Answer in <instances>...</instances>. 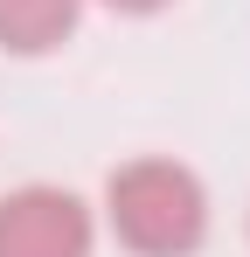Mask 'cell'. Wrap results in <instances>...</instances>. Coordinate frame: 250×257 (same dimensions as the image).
I'll use <instances>...</instances> for the list:
<instances>
[{"label":"cell","instance_id":"6da1fadb","mask_svg":"<svg viewBox=\"0 0 250 257\" xmlns=\"http://www.w3.org/2000/svg\"><path fill=\"white\" fill-rule=\"evenodd\" d=\"M104 222L132 257H195L208 243V188L181 160H125L104 181Z\"/></svg>","mask_w":250,"mask_h":257},{"label":"cell","instance_id":"7a4b0ae2","mask_svg":"<svg viewBox=\"0 0 250 257\" xmlns=\"http://www.w3.org/2000/svg\"><path fill=\"white\" fill-rule=\"evenodd\" d=\"M97 250V215L83 195L28 181L0 195V257H90Z\"/></svg>","mask_w":250,"mask_h":257},{"label":"cell","instance_id":"3957f363","mask_svg":"<svg viewBox=\"0 0 250 257\" xmlns=\"http://www.w3.org/2000/svg\"><path fill=\"white\" fill-rule=\"evenodd\" d=\"M83 0H0V49L7 56H49L77 35Z\"/></svg>","mask_w":250,"mask_h":257},{"label":"cell","instance_id":"277c9868","mask_svg":"<svg viewBox=\"0 0 250 257\" xmlns=\"http://www.w3.org/2000/svg\"><path fill=\"white\" fill-rule=\"evenodd\" d=\"M104 7H118V14H160L167 0H104Z\"/></svg>","mask_w":250,"mask_h":257}]
</instances>
